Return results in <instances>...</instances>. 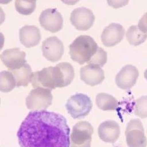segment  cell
I'll return each mask as SVG.
<instances>
[{
  "mask_svg": "<svg viewBox=\"0 0 147 147\" xmlns=\"http://www.w3.org/2000/svg\"><path fill=\"white\" fill-rule=\"evenodd\" d=\"M70 128L66 119L54 112H30L17 133L20 147H70Z\"/></svg>",
  "mask_w": 147,
  "mask_h": 147,
  "instance_id": "6da1fadb",
  "label": "cell"
},
{
  "mask_svg": "<svg viewBox=\"0 0 147 147\" xmlns=\"http://www.w3.org/2000/svg\"><path fill=\"white\" fill-rule=\"evenodd\" d=\"M98 48L91 36L80 35L69 46V54L72 60L78 63H88L96 54Z\"/></svg>",
  "mask_w": 147,
  "mask_h": 147,
  "instance_id": "7a4b0ae2",
  "label": "cell"
},
{
  "mask_svg": "<svg viewBox=\"0 0 147 147\" xmlns=\"http://www.w3.org/2000/svg\"><path fill=\"white\" fill-rule=\"evenodd\" d=\"M65 107L72 118L81 119L90 113L92 108V102L85 94H76L67 100Z\"/></svg>",
  "mask_w": 147,
  "mask_h": 147,
  "instance_id": "3957f363",
  "label": "cell"
},
{
  "mask_svg": "<svg viewBox=\"0 0 147 147\" xmlns=\"http://www.w3.org/2000/svg\"><path fill=\"white\" fill-rule=\"evenodd\" d=\"M53 96L51 90L44 88H35L31 91L26 100L29 109L34 111L46 110L52 105Z\"/></svg>",
  "mask_w": 147,
  "mask_h": 147,
  "instance_id": "277c9868",
  "label": "cell"
},
{
  "mask_svg": "<svg viewBox=\"0 0 147 147\" xmlns=\"http://www.w3.org/2000/svg\"><path fill=\"white\" fill-rule=\"evenodd\" d=\"M92 126L87 121L77 122L72 128L70 139L71 147H91Z\"/></svg>",
  "mask_w": 147,
  "mask_h": 147,
  "instance_id": "5b68a950",
  "label": "cell"
},
{
  "mask_svg": "<svg viewBox=\"0 0 147 147\" xmlns=\"http://www.w3.org/2000/svg\"><path fill=\"white\" fill-rule=\"evenodd\" d=\"M125 136L128 147H146L147 145L144 128L139 119L130 120L125 131Z\"/></svg>",
  "mask_w": 147,
  "mask_h": 147,
  "instance_id": "8992f818",
  "label": "cell"
},
{
  "mask_svg": "<svg viewBox=\"0 0 147 147\" xmlns=\"http://www.w3.org/2000/svg\"><path fill=\"white\" fill-rule=\"evenodd\" d=\"M72 24L78 30L85 31L94 24L95 16L91 10L82 7L74 9L71 14Z\"/></svg>",
  "mask_w": 147,
  "mask_h": 147,
  "instance_id": "52a82bcc",
  "label": "cell"
},
{
  "mask_svg": "<svg viewBox=\"0 0 147 147\" xmlns=\"http://www.w3.org/2000/svg\"><path fill=\"white\" fill-rule=\"evenodd\" d=\"M39 22L45 30L55 33L62 29L63 19L56 9H47L40 14Z\"/></svg>",
  "mask_w": 147,
  "mask_h": 147,
  "instance_id": "ba28073f",
  "label": "cell"
},
{
  "mask_svg": "<svg viewBox=\"0 0 147 147\" xmlns=\"http://www.w3.org/2000/svg\"><path fill=\"white\" fill-rule=\"evenodd\" d=\"M42 52L47 60L56 62L61 59L64 54L63 43L57 36H51L43 41Z\"/></svg>",
  "mask_w": 147,
  "mask_h": 147,
  "instance_id": "9c48e42d",
  "label": "cell"
},
{
  "mask_svg": "<svg viewBox=\"0 0 147 147\" xmlns=\"http://www.w3.org/2000/svg\"><path fill=\"white\" fill-rule=\"evenodd\" d=\"M74 76V69L69 63H60L54 67L53 76L56 88L68 86L72 82Z\"/></svg>",
  "mask_w": 147,
  "mask_h": 147,
  "instance_id": "30bf717a",
  "label": "cell"
},
{
  "mask_svg": "<svg viewBox=\"0 0 147 147\" xmlns=\"http://www.w3.org/2000/svg\"><path fill=\"white\" fill-rule=\"evenodd\" d=\"M139 75L137 67L127 65L122 68L115 77L117 86L122 90H129L134 86Z\"/></svg>",
  "mask_w": 147,
  "mask_h": 147,
  "instance_id": "8fae6325",
  "label": "cell"
},
{
  "mask_svg": "<svg viewBox=\"0 0 147 147\" xmlns=\"http://www.w3.org/2000/svg\"><path fill=\"white\" fill-rule=\"evenodd\" d=\"M125 30L123 26L118 23H111L105 28L102 32L101 40L107 47H112L121 41L125 35Z\"/></svg>",
  "mask_w": 147,
  "mask_h": 147,
  "instance_id": "7c38bea8",
  "label": "cell"
},
{
  "mask_svg": "<svg viewBox=\"0 0 147 147\" xmlns=\"http://www.w3.org/2000/svg\"><path fill=\"white\" fill-rule=\"evenodd\" d=\"M26 53L19 48L6 49L1 55V60L9 70L16 69L26 63Z\"/></svg>",
  "mask_w": 147,
  "mask_h": 147,
  "instance_id": "4fadbf2b",
  "label": "cell"
},
{
  "mask_svg": "<svg viewBox=\"0 0 147 147\" xmlns=\"http://www.w3.org/2000/svg\"><path fill=\"white\" fill-rule=\"evenodd\" d=\"M80 78L87 85L94 86L102 83L105 79V73L98 66L88 65L81 68Z\"/></svg>",
  "mask_w": 147,
  "mask_h": 147,
  "instance_id": "5bb4252c",
  "label": "cell"
},
{
  "mask_svg": "<svg viewBox=\"0 0 147 147\" xmlns=\"http://www.w3.org/2000/svg\"><path fill=\"white\" fill-rule=\"evenodd\" d=\"M54 67L51 66L44 68L40 71L33 72L32 78V86L35 89L38 88H44L49 90L55 89L54 76H53Z\"/></svg>",
  "mask_w": 147,
  "mask_h": 147,
  "instance_id": "9a60e30c",
  "label": "cell"
},
{
  "mask_svg": "<svg viewBox=\"0 0 147 147\" xmlns=\"http://www.w3.org/2000/svg\"><path fill=\"white\" fill-rule=\"evenodd\" d=\"M120 127L114 120H107L99 125L98 134L100 139L105 142L114 143L119 139Z\"/></svg>",
  "mask_w": 147,
  "mask_h": 147,
  "instance_id": "2e32d148",
  "label": "cell"
},
{
  "mask_svg": "<svg viewBox=\"0 0 147 147\" xmlns=\"http://www.w3.org/2000/svg\"><path fill=\"white\" fill-rule=\"evenodd\" d=\"M19 38L21 43L29 48L38 45L41 36L40 29L37 27L26 25L20 29Z\"/></svg>",
  "mask_w": 147,
  "mask_h": 147,
  "instance_id": "e0dca14e",
  "label": "cell"
},
{
  "mask_svg": "<svg viewBox=\"0 0 147 147\" xmlns=\"http://www.w3.org/2000/svg\"><path fill=\"white\" fill-rule=\"evenodd\" d=\"M11 72L17 81V86H27L32 81L33 72L31 67L26 63L21 67L16 69L9 70Z\"/></svg>",
  "mask_w": 147,
  "mask_h": 147,
  "instance_id": "ac0fdd59",
  "label": "cell"
},
{
  "mask_svg": "<svg viewBox=\"0 0 147 147\" xmlns=\"http://www.w3.org/2000/svg\"><path fill=\"white\" fill-rule=\"evenodd\" d=\"M96 102L97 107L103 111H111L117 108L118 102L115 98L107 93L98 94Z\"/></svg>",
  "mask_w": 147,
  "mask_h": 147,
  "instance_id": "d6986e66",
  "label": "cell"
},
{
  "mask_svg": "<svg viewBox=\"0 0 147 147\" xmlns=\"http://www.w3.org/2000/svg\"><path fill=\"white\" fill-rule=\"evenodd\" d=\"M126 36L129 44L133 46H139L144 43L147 39V34L142 32L138 26H130Z\"/></svg>",
  "mask_w": 147,
  "mask_h": 147,
  "instance_id": "ffe728a7",
  "label": "cell"
},
{
  "mask_svg": "<svg viewBox=\"0 0 147 147\" xmlns=\"http://www.w3.org/2000/svg\"><path fill=\"white\" fill-rule=\"evenodd\" d=\"M17 86L15 77L10 71H3L0 75V90L4 92L11 91Z\"/></svg>",
  "mask_w": 147,
  "mask_h": 147,
  "instance_id": "44dd1931",
  "label": "cell"
},
{
  "mask_svg": "<svg viewBox=\"0 0 147 147\" xmlns=\"http://www.w3.org/2000/svg\"><path fill=\"white\" fill-rule=\"evenodd\" d=\"M17 11L24 15H29L32 13L36 8L35 0H17L15 2Z\"/></svg>",
  "mask_w": 147,
  "mask_h": 147,
  "instance_id": "7402d4cb",
  "label": "cell"
},
{
  "mask_svg": "<svg viewBox=\"0 0 147 147\" xmlns=\"http://www.w3.org/2000/svg\"><path fill=\"white\" fill-rule=\"evenodd\" d=\"M134 114L142 119L147 117V96L141 97L136 101Z\"/></svg>",
  "mask_w": 147,
  "mask_h": 147,
  "instance_id": "603a6c76",
  "label": "cell"
},
{
  "mask_svg": "<svg viewBox=\"0 0 147 147\" xmlns=\"http://www.w3.org/2000/svg\"><path fill=\"white\" fill-rule=\"evenodd\" d=\"M107 61V53L102 48H99L96 52V54L94 55L92 59L89 61L88 65H94L98 66L100 67H103Z\"/></svg>",
  "mask_w": 147,
  "mask_h": 147,
  "instance_id": "cb8c5ba5",
  "label": "cell"
},
{
  "mask_svg": "<svg viewBox=\"0 0 147 147\" xmlns=\"http://www.w3.org/2000/svg\"><path fill=\"white\" fill-rule=\"evenodd\" d=\"M138 28L142 32L147 34V13H145L139 20Z\"/></svg>",
  "mask_w": 147,
  "mask_h": 147,
  "instance_id": "d4e9b609",
  "label": "cell"
},
{
  "mask_svg": "<svg viewBox=\"0 0 147 147\" xmlns=\"http://www.w3.org/2000/svg\"><path fill=\"white\" fill-rule=\"evenodd\" d=\"M144 77L146 78V80H147V69L144 72Z\"/></svg>",
  "mask_w": 147,
  "mask_h": 147,
  "instance_id": "484cf974",
  "label": "cell"
}]
</instances>
